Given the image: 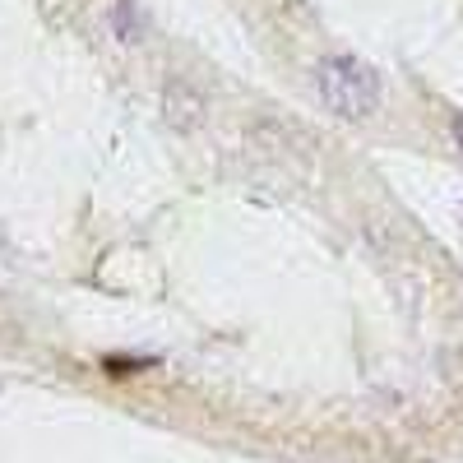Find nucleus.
I'll return each instance as SVG.
<instances>
[{
	"instance_id": "7ed1b4c3",
	"label": "nucleus",
	"mask_w": 463,
	"mask_h": 463,
	"mask_svg": "<svg viewBox=\"0 0 463 463\" xmlns=\"http://www.w3.org/2000/svg\"><path fill=\"white\" fill-rule=\"evenodd\" d=\"M153 357H107V371L111 375H126V371H139V366H148Z\"/></svg>"
},
{
	"instance_id": "f03ea898",
	"label": "nucleus",
	"mask_w": 463,
	"mask_h": 463,
	"mask_svg": "<svg viewBox=\"0 0 463 463\" xmlns=\"http://www.w3.org/2000/svg\"><path fill=\"white\" fill-rule=\"evenodd\" d=\"M116 33L135 43V0H116Z\"/></svg>"
},
{
	"instance_id": "20e7f679",
	"label": "nucleus",
	"mask_w": 463,
	"mask_h": 463,
	"mask_svg": "<svg viewBox=\"0 0 463 463\" xmlns=\"http://www.w3.org/2000/svg\"><path fill=\"white\" fill-rule=\"evenodd\" d=\"M454 144L463 148V116H458V121H454Z\"/></svg>"
},
{
	"instance_id": "f257e3e1",
	"label": "nucleus",
	"mask_w": 463,
	"mask_h": 463,
	"mask_svg": "<svg viewBox=\"0 0 463 463\" xmlns=\"http://www.w3.org/2000/svg\"><path fill=\"white\" fill-rule=\"evenodd\" d=\"M316 93L334 116H371L380 102V74L357 56H325L316 65Z\"/></svg>"
}]
</instances>
